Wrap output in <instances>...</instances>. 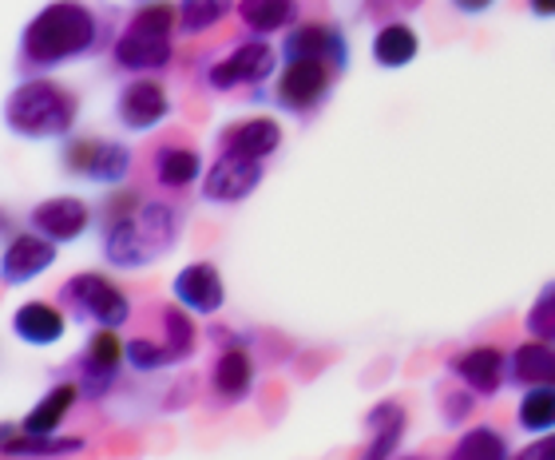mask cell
Segmentation results:
<instances>
[{
    "mask_svg": "<svg viewBox=\"0 0 555 460\" xmlns=\"http://www.w3.org/2000/svg\"><path fill=\"white\" fill-rule=\"evenodd\" d=\"M191 310H183L179 302L175 306H163V349H167V357L175 361H186V357H195V345H198V330L195 322L186 318Z\"/></svg>",
    "mask_w": 555,
    "mask_h": 460,
    "instance_id": "27",
    "label": "cell"
},
{
    "mask_svg": "<svg viewBox=\"0 0 555 460\" xmlns=\"http://www.w3.org/2000/svg\"><path fill=\"white\" fill-rule=\"evenodd\" d=\"M473 397L476 393L464 389V385H461V393H449V397H444V421H449V425H461L464 413H473Z\"/></svg>",
    "mask_w": 555,
    "mask_h": 460,
    "instance_id": "32",
    "label": "cell"
},
{
    "mask_svg": "<svg viewBox=\"0 0 555 460\" xmlns=\"http://www.w3.org/2000/svg\"><path fill=\"white\" fill-rule=\"evenodd\" d=\"M175 33H179V4H167V0L139 4V12L128 21V28L112 44L116 68L131 72V76L163 72L175 60V40H171Z\"/></svg>",
    "mask_w": 555,
    "mask_h": 460,
    "instance_id": "4",
    "label": "cell"
},
{
    "mask_svg": "<svg viewBox=\"0 0 555 460\" xmlns=\"http://www.w3.org/2000/svg\"><path fill=\"white\" fill-rule=\"evenodd\" d=\"M4 452L9 457H24V460H60V457H76L83 452L80 437H36V433H24V429H4Z\"/></svg>",
    "mask_w": 555,
    "mask_h": 460,
    "instance_id": "26",
    "label": "cell"
},
{
    "mask_svg": "<svg viewBox=\"0 0 555 460\" xmlns=\"http://www.w3.org/2000/svg\"><path fill=\"white\" fill-rule=\"evenodd\" d=\"M449 460H508V437L492 425H476L452 445Z\"/></svg>",
    "mask_w": 555,
    "mask_h": 460,
    "instance_id": "30",
    "label": "cell"
},
{
    "mask_svg": "<svg viewBox=\"0 0 555 460\" xmlns=\"http://www.w3.org/2000/svg\"><path fill=\"white\" fill-rule=\"evenodd\" d=\"M76 401H80V385H76V381H60V385H52V389L33 405V413L24 417L21 429L24 433H36V437H48V433H56V429L68 421Z\"/></svg>",
    "mask_w": 555,
    "mask_h": 460,
    "instance_id": "23",
    "label": "cell"
},
{
    "mask_svg": "<svg viewBox=\"0 0 555 460\" xmlns=\"http://www.w3.org/2000/svg\"><path fill=\"white\" fill-rule=\"evenodd\" d=\"M60 306L76 318V322H92V325H119L131 322V298L112 282V278L95 274V270H83V274H72L64 286H60Z\"/></svg>",
    "mask_w": 555,
    "mask_h": 460,
    "instance_id": "5",
    "label": "cell"
},
{
    "mask_svg": "<svg viewBox=\"0 0 555 460\" xmlns=\"http://www.w3.org/2000/svg\"><path fill=\"white\" fill-rule=\"evenodd\" d=\"M520 460H555V433H544L540 440H532V445L520 452Z\"/></svg>",
    "mask_w": 555,
    "mask_h": 460,
    "instance_id": "33",
    "label": "cell"
},
{
    "mask_svg": "<svg viewBox=\"0 0 555 460\" xmlns=\"http://www.w3.org/2000/svg\"><path fill=\"white\" fill-rule=\"evenodd\" d=\"M238 12V0H179V33L203 36Z\"/></svg>",
    "mask_w": 555,
    "mask_h": 460,
    "instance_id": "29",
    "label": "cell"
},
{
    "mask_svg": "<svg viewBox=\"0 0 555 460\" xmlns=\"http://www.w3.org/2000/svg\"><path fill=\"white\" fill-rule=\"evenodd\" d=\"M262 175H267L262 159H250V155H238V151H219L210 171L203 175V199L222 203V207L243 203L262 187Z\"/></svg>",
    "mask_w": 555,
    "mask_h": 460,
    "instance_id": "10",
    "label": "cell"
},
{
    "mask_svg": "<svg viewBox=\"0 0 555 460\" xmlns=\"http://www.w3.org/2000/svg\"><path fill=\"white\" fill-rule=\"evenodd\" d=\"M528 12L540 21H555V0H528Z\"/></svg>",
    "mask_w": 555,
    "mask_h": 460,
    "instance_id": "35",
    "label": "cell"
},
{
    "mask_svg": "<svg viewBox=\"0 0 555 460\" xmlns=\"http://www.w3.org/2000/svg\"><path fill=\"white\" fill-rule=\"evenodd\" d=\"M104 16L83 0H52L24 24L21 68L44 76L72 60L95 56L104 48Z\"/></svg>",
    "mask_w": 555,
    "mask_h": 460,
    "instance_id": "1",
    "label": "cell"
},
{
    "mask_svg": "<svg viewBox=\"0 0 555 460\" xmlns=\"http://www.w3.org/2000/svg\"><path fill=\"white\" fill-rule=\"evenodd\" d=\"M12 334L21 337L24 345L48 349V345L64 342V334H68V318H64V310L52 306V302H24L21 310L12 314Z\"/></svg>",
    "mask_w": 555,
    "mask_h": 460,
    "instance_id": "18",
    "label": "cell"
},
{
    "mask_svg": "<svg viewBox=\"0 0 555 460\" xmlns=\"http://www.w3.org/2000/svg\"><path fill=\"white\" fill-rule=\"evenodd\" d=\"M151 167H155V179L159 187H171V191H183L203 175V159H198L195 148H183V143H163L151 155Z\"/></svg>",
    "mask_w": 555,
    "mask_h": 460,
    "instance_id": "25",
    "label": "cell"
},
{
    "mask_svg": "<svg viewBox=\"0 0 555 460\" xmlns=\"http://www.w3.org/2000/svg\"><path fill=\"white\" fill-rule=\"evenodd\" d=\"M139 4H155V0H139Z\"/></svg>",
    "mask_w": 555,
    "mask_h": 460,
    "instance_id": "37",
    "label": "cell"
},
{
    "mask_svg": "<svg viewBox=\"0 0 555 460\" xmlns=\"http://www.w3.org/2000/svg\"><path fill=\"white\" fill-rule=\"evenodd\" d=\"M128 361V342L119 337V330L112 325H95V334L88 337L83 354L76 357V369H80V393L88 401H100L107 393L116 389V373L119 366Z\"/></svg>",
    "mask_w": 555,
    "mask_h": 460,
    "instance_id": "9",
    "label": "cell"
},
{
    "mask_svg": "<svg viewBox=\"0 0 555 460\" xmlns=\"http://www.w3.org/2000/svg\"><path fill=\"white\" fill-rule=\"evenodd\" d=\"M421 56V33L409 21H385L373 36V64L385 72L409 68Z\"/></svg>",
    "mask_w": 555,
    "mask_h": 460,
    "instance_id": "21",
    "label": "cell"
},
{
    "mask_svg": "<svg viewBox=\"0 0 555 460\" xmlns=\"http://www.w3.org/2000/svg\"><path fill=\"white\" fill-rule=\"evenodd\" d=\"M282 64L286 60H322V64H330L334 72H346L349 68V40L341 28H334V24H294L286 36H282Z\"/></svg>",
    "mask_w": 555,
    "mask_h": 460,
    "instance_id": "11",
    "label": "cell"
},
{
    "mask_svg": "<svg viewBox=\"0 0 555 460\" xmlns=\"http://www.w3.org/2000/svg\"><path fill=\"white\" fill-rule=\"evenodd\" d=\"M52 263H56V242L36 234V230H24V234H12L4 246L0 274H4V286H24V282L44 274Z\"/></svg>",
    "mask_w": 555,
    "mask_h": 460,
    "instance_id": "16",
    "label": "cell"
},
{
    "mask_svg": "<svg viewBox=\"0 0 555 460\" xmlns=\"http://www.w3.org/2000/svg\"><path fill=\"white\" fill-rule=\"evenodd\" d=\"M298 12L301 0H238V21L255 36L289 33L298 24Z\"/></svg>",
    "mask_w": 555,
    "mask_h": 460,
    "instance_id": "24",
    "label": "cell"
},
{
    "mask_svg": "<svg viewBox=\"0 0 555 460\" xmlns=\"http://www.w3.org/2000/svg\"><path fill=\"white\" fill-rule=\"evenodd\" d=\"M179 234H183V219L163 199H143L131 215L100 227L104 258L119 270H143V266L167 258L179 246Z\"/></svg>",
    "mask_w": 555,
    "mask_h": 460,
    "instance_id": "2",
    "label": "cell"
},
{
    "mask_svg": "<svg viewBox=\"0 0 555 460\" xmlns=\"http://www.w3.org/2000/svg\"><path fill=\"white\" fill-rule=\"evenodd\" d=\"M524 325H528V334H532L535 342L555 345V278L535 294V302L528 306V314H524Z\"/></svg>",
    "mask_w": 555,
    "mask_h": 460,
    "instance_id": "31",
    "label": "cell"
},
{
    "mask_svg": "<svg viewBox=\"0 0 555 460\" xmlns=\"http://www.w3.org/2000/svg\"><path fill=\"white\" fill-rule=\"evenodd\" d=\"M171 294L175 302L191 314H219L227 306V286H222V274L215 263H186L171 282Z\"/></svg>",
    "mask_w": 555,
    "mask_h": 460,
    "instance_id": "15",
    "label": "cell"
},
{
    "mask_svg": "<svg viewBox=\"0 0 555 460\" xmlns=\"http://www.w3.org/2000/svg\"><path fill=\"white\" fill-rule=\"evenodd\" d=\"M210 389L219 393V401L234 405V401H246L250 389H255V361L246 354L243 345H227L210 369Z\"/></svg>",
    "mask_w": 555,
    "mask_h": 460,
    "instance_id": "20",
    "label": "cell"
},
{
    "mask_svg": "<svg viewBox=\"0 0 555 460\" xmlns=\"http://www.w3.org/2000/svg\"><path fill=\"white\" fill-rule=\"evenodd\" d=\"M449 373L476 397H496L508 385V354L496 345H473L449 357Z\"/></svg>",
    "mask_w": 555,
    "mask_h": 460,
    "instance_id": "12",
    "label": "cell"
},
{
    "mask_svg": "<svg viewBox=\"0 0 555 460\" xmlns=\"http://www.w3.org/2000/svg\"><path fill=\"white\" fill-rule=\"evenodd\" d=\"M76 115H80L76 92L48 80V76L24 80L4 104V124H9L12 136L24 139H68L72 127H76Z\"/></svg>",
    "mask_w": 555,
    "mask_h": 460,
    "instance_id": "3",
    "label": "cell"
},
{
    "mask_svg": "<svg viewBox=\"0 0 555 460\" xmlns=\"http://www.w3.org/2000/svg\"><path fill=\"white\" fill-rule=\"evenodd\" d=\"M278 52L274 44H267V36H250L243 44H234L222 60H215L207 68V88L215 92H231V88H258L278 72Z\"/></svg>",
    "mask_w": 555,
    "mask_h": 460,
    "instance_id": "6",
    "label": "cell"
},
{
    "mask_svg": "<svg viewBox=\"0 0 555 460\" xmlns=\"http://www.w3.org/2000/svg\"><path fill=\"white\" fill-rule=\"evenodd\" d=\"M334 76L337 72L322 60H286L270 100L286 115H313L334 92Z\"/></svg>",
    "mask_w": 555,
    "mask_h": 460,
    "instance_id": "7",
    "label": "cell"
},
{
    "mask_svg": "<svg viewBox=\"0 0 555 460\" xmlns=\"http://www.w3.org/2000/svg\"><path fill=\"white\" fill-rule=\"evenodd\" d=\"M397 460H425V457H397Z\"/></svg>",
    "mask_w": 555,
    "mask_h": 460,
    "instance_id": "36",
    "label": "cell"
},
{
    "mask_svg": "<svg viewBox=\"0 0 555 460\" xmlns=\"http://www.w3.org/2000/svg\"><path fill=\"white\" fill-rule=\"evenodd\" d=\"M508 385L535 389V385H555V345L524 342L508 354Z\"/></svg>",
    "mask_w": 555,
    "mask_h": 460,
    "instance_id": "22",
    "label": "cell"
},
{
    "mask_svg": "<svg viewBox=\"0 0 555 460\" xmlns=\"http://www.w3.org/2000/svg\"><path fill=\"white\" fill-rule=\"evenodd\" d=\"M282 148V127L270 115H250V119H234L219 131V151H238L250 159H267Z\"/></svg>",
    "mask_w": 555,
    "mask_h": 460,
    "instance_id": "17",
    "label": "cell"
},
{
    "mask_svg": "<svg viewBox=\"0 0 555 460\" xmlns=\"http://www.w3.org/2000/svg\"><path fill=\"white\" fill-rule=\"evenodd\" d=\"M365 429H370V440H365L358 460H393L397 445L409 429V417L397 401H382L365 413Z\"/></svg>",
    "mask_w": 555,
    "mask_h": 460,
    "instance_id": "19",
    "label": "cell"
},
{
    "mask_svg": "<svg viewBox=\"0 0 555 460\" xmlns=\"http://www.w3.org/2000/svg\"><path fill=\"white\" fill-rule=\"evenodd\" d=\"M64 171L80 175L88 183L119 187L131 171V151L124 143H116V139H95V136L68 139V148H64Z\"/></svg>",
    "mask_w": 555,
    "mask_h": 460,
    "instance_id": "8",
    "label": "cell"
},
{
    "mask_svg": "<svg viewBox=\"0 0 555 460\" xmlns=\"http://www.w3.org/2000/svg\"><path fill=\"white\" fill-rule=\"evenodd\" d=\"M449 4L461 12V16H485V12L492 9L496 0H449Z\"/></svg>",
    "mask_w": 555,
    "mask_h": 460,
    "instance_id": "34",
    "label": "cell"
},
{
    "mask_svg": "<svg viewBox=\"0 0 555 460\" xmlns=\"http://www.w3.org/2000/svg\"><path fill=\"white\" fill-rule=\"evenodd\" d=\"M516 421H520L524 433H555V385H535V389H524L520 409H516Z\"/></svg>",
    "mask_w": 555,
    "mask_h": 460,
    "instance_id": "28",
    "label": "cell"
},
{
    "mask_svg": "<svg viewBox=\"0 0 555 460\" xmlns=\"http://www.w3.org/2000/svg\"><path fill=\"white\" fill-rule=\"evenodd\" d=\"M116 115L128 131H151V127H159L171 115V95H167V88L159 80L139 76V80L119 88Z\"/></svg>",
    "mask_w": 555,
    "mask_h": 460,
    "instance_id": "13",
    "label": "cell"
},
{
    "mask_svg": "<svg viewBox=\"0 0 555 460\" xmlns=\"http://www.w3.org/2000/svg\"><path fill=\"white\" fill-rule=\"evenodd\" d=\"M28 227L36 234H44L60 246V242H76L83 239V230L92 227V207L76 195H56V199H44V203H36L28 210Z\"/></svg>",
    "mask_w": 555,
    "mask_h": 460,
    "instance_id": "14",
    "label": "cell"
}]
</instances>
